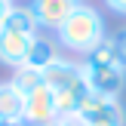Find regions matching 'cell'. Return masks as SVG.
<instances>
[{"label": "cell", "instance_id": "6da1fadb", "mask_svg": "<svg viewBox=\"0 0 126 126\" xmlns=\"http://www.w3.org/2000/svg\"><path fill=\"white\" fill-rule=\"evenodd\" d=\"M108 37V25H105V16L89 3H77L74 12L62 22V28L55 31V43L59 49H68V52L86 55L95 43H102Z\"/></svg>", "mask_w": 126, "mask_h": 126}, {"label": "cell", "instance_id": "7a4b0ae2", "mask_svg": "<svg viewBox=\"0 0 126 126\" xmlns=\"http://www.w3.org/2000/svg\"><path fill=\"white\" fill-rule=\"evenodd\" d=\"M77 120H83L86 126H126V108L120 98L89 92L77 108Z\"/></svg>", "mask_w": 126, "mask_h": 126}, {"label": "cell", "instance_id": "3957f363", "mask_svg": "<svg viewBox=\"0 0 126 126\" xmlns=\"http://www.w3.org/2000/svg\"><path fill=\"white\" fill-rule=\"evenodd\" d=\"M80 68H83V80L86 86H89V92H95V95H111V98H120L123 86H126V71L120 65H83L80 62Z\"/></svg>", "mask_w": 126, "mask_h": 126}, {"label": "cell", "instance_id": "277c9868", "mask_svg": "<svg viewBox=\"0 0 126 126\" xmlns=\"http://www.w3.org/2000/svg\"><path fill=\"white\" fill-rule=\"evenodd\" d=\"M22 120L28 126H46L52 120H59V111H55V92L46 83L34 86L31 92H25V114Z\"/></svg>", "mask_w": 126, "mask_h": 126}, {"label": "cell", "instance_id": "5b68a950", "mask_svg": "<svg viewBox=\"0 0 126 126\" xmlns=\"http://www.w3.org/2000/svg\"><path fill=\"white\" fill-rule=\"evenodd\" d=\"M74 6H77V0H31L28 9L34 12L37 28H43V31H59L62 22L74 12Z\"/></svg>", "mask_w": 126, "mask_h": 126}, {"label": "cell", "instance_id": "8992f818", "mask_svg": "<svg viewBox=\"0 0 126 126\" xmlns=\"http://www.w3.org/2000/svg\"><path fill=\"white\" fill-rule=\"evenodd\" d=\"M40 80L52 92H62V89H68V86H74V83L83 80V68H80V62H71V59L62 55V59H55L52 65L40 74Z\"/></svg>", "mask_w": 126, "mask_h": 126}, {"label": "cell", "instance_id": "52a82bcc", "mask_svg": "<svg viewBox=\"0 0 126 126\" xmlns=\"http://www.w3.org/2000/svg\"><path fill=\"white\" fill-rule=\"evenodd\" d=\"M55 59H62L59 43H55L52 37H40V34H34V40H31V46H28V52H25V62H22V65H25V68H34V71L43 74Z\"/></svg>", "mask_w": 126, "mask_h": 126}, {"label": "cell", "instance_id": "ba28073f", "mask_svg": "<svg viewBox=\"0 0 126 126\" xmlns=\"http://www.w3.org/2000/svg\"><path fill=\"white\" fill-rule=\"evenodd\" d=\"M31 40H34V37H28V34H16V31H0V65L12 68V71H16V68H22L25 52H28Z\"/></svg>", "mask_w": 126, "mask_h": 126}, {"label": "cell", "instance_id": "9c48e42d", "mask_svg": "<svg viewBox=\"0 0 126 126\" xmlns=\"http://www.w3.org/2000/svg\"><path fill=\"white\" fill-rule=\"evenodd\" d=\"M25 114V92L12 80L0 83V120H22Z\"/></svg>", "mask_w": 126, "mask_h": 126}, {"label": "cell", "instance_id": "30bf717a", "mask_svg": "<svg viewBox=\"0 0 126 126\" xmlns=\"http://www.w3.org/2000/svg\"><path fill=\"white\" fill-rule=\"evenodd\" d=\"M0 31H16V34H28V37H34V34H37V18H34V12H31L28 6L12 3V9L6 12V18H3V25H0Z\"/></svg>", "mask_w": 126, "mask_h": 126}, {"label": "cell", "instance_id": "8fae6325", "mask_svg": "<svg viewBox=\"0 0 126 126\" xmlns=\"http://www.w3.org/2000/svg\"><path fill=\"white\" fill-rule=\"evenodd\" d=\"M83 65H120L117 62V43H114V37H105L102 43H95V46L89 49V52L83 55Z\"/></svg>", "mask_w": 126, "mask_h": 126}, {"label": "cell", "instance_id": "7c38bea8", "mask_svg": "<svg viewBox=\"0 0 126 126\" xmlns=\"http://www.w3.org/2000/svg\"><path fill=\"white\" fill-rule=\"evenodd\" d=\"M12 83L18 86V89L22 92H31L34 89V86H40L43 80H40V71H34V68H16V71H12Z\"/></svg>", "mask_w": 126, "mask_h": 126}, {"label": "cell", "instance_id": "4fadbf2b", "mask_svg": "<svg viewBox=\"0 0 126 126\" xmlns=\"http://www.w3.org/2000/svg\"><path fill=\"white\" fill-rule=\"evenodd\" d=\"M114 43H117V62H120V68L126 71V28L114 37Z\"/></svg>", "mask_w": 126, "mask_h": 126}, {"label": "cell", "instance_id": "5bb4252c", "mask_svg": "<svg viewBox=\"0 0 126 126\" xmlns=\"http://www.w3.org/2000/svg\"><path fill=\"white\" fill-rule=\"evenodd\" d=\"M105 6L111 12H117V16H126V0H105Z\"/></svg>", "mask_w": 126, "mask_h": 126}, {"label": "cell", "instance_id": "9a60e30c", "mask_svg": "<svg viewBox=\"0 0 126 126\" xmlns=\"http://www.w3.org/2000/svg\"><path fill=\"white\" fill-rule=\"evenodd\" d=\"M59 126H86V123H83V120H77V117H62Z\"/></svg>", "mask_w": 126, "mask_h": 126}, {"label": "cell", "instance_id": "2e32d148", "mask_svg": "<svg viewBox=\"0 0 126 126\" xmlns=\"http://www.w3.org/2000/svg\"><path fill=\"white\" fill-rule=\"evenodd\" d=\"M9 9H12V0H0V25H3V18H6Z\"/></svg>", "mask_w": 126, "mask_h": 126}, {"label": "cell", "instance_id": "e0dca14e", "mask_svg": "<svg viewBox=\"0 0 126 126\" xmlns=\"http://www.w3.org/2000/svg\"><path fill=\"white\" fill-rule=\"evenodd\" d=\"M0 126H28L25 120H0Z\"/></svg>", "mask_w": 126, "mask_h": 126}, {"label": "cell", "instance_id": "ac0fdd59", "mask_svg": "<svg viewBox=\"0 0 126 126\" xmlns=\"http://www.w3.org/2000/svg\"><path fill=\"white\" fill-rule=\"evenodd\" d=\"M77 3H83V0H77Z\"/></svg>", "mask_w": 126, "mask_h": 126}]
</instances>
